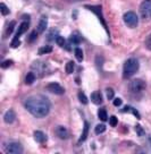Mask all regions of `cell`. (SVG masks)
I'll use <instances>...</instances> for the list:
<instances>
[{"label":"cell","mask_w":151,"mask_h":154,"mask_svg":"<svg viewBox=\"0 0 151 154\" xmlns=\"http://www.w3.org/2000/svg\"><path fill=\"white\" fill-rule=\"evenodd\" d=\"M24 105L25 109L35 118H44L46 116H48L51 109V103L49 99L41 94L28 96L25 100Z\"/></svg>","instance_id":"1"},{"label":"cell","mask_w":151,"mask_h":154,"mask_svg":"<svg viewBox=\"0 0 151 154\" xmlns=\"http://www.w3.org/2000/svg\"><path fill=\"white\" fill-rule=\"evenodd\" d=\"M140 68V64L135 58H130L125 61L123 67V77L126 79V78H131L132 76H134L137 73Z\"/></svg>","instance_id":"2"},{"label":"cell","mask_w":151,"mask_h":154,"mask_svg":"<svg viewBox=\"0 0 151 154\" xmlns=\"http://www.w3.org/2000/svg\"><path fill=\"white\" fill-rule=\"evenodd\" d=\"M3 151L7 154H22L24 150L21 143L16 141H10L3 145Z\"/></svg>","instance_id":"3"},{"label":"cell","mask_w":151,"mask_h":154,"mask_svg":"<svg viewBox=\"0 0 151 154\" xmlns=\"http://www.w3.org/2000/svg\"><path fill=\"white\" fill-rule=\"evenodd\" d=\"M128 89L132 93L134 94H139L141 92L145 90V82L141 78H137V79H133L132 82H130L128 84Z\"/></svg>","instance_id":"4"},{"label":"cell","mask_w":151,"mask_h":154,"mask_svg":"<svg viewBox=\"0 0 151 154\" xmlns=\"http://www.w3.org/2000/svg\"><path fill=\"white\" fill-rule=\"evenodd\" d=\"M123 19H124V23L128 26V27H131V28L137 27V24H139V17H137V15L134 12H127V13H125L123 16Z\"/></svg>","instance_id":"5"},{"label":"cell","mask_w":151,"mask_h":154,"mask_svg":"<svg viewBox=\"0 0 151 154\" xmlns=\"http://www.w3.org/2000/svg\"><path fill=\"white\" fill-rule=\"evenodd\" d=\"M140 15L143 19H151V0H143L141 2Z\"/></svg>","instance_id":"6"},{"label":"cell","mask_w":151,"mask_h":154,"mask_svg":"<svg viewBox=\"0 0 151 154\" xmlns=\"http://www.w3.org/2000/svg\"><path fill=\"white\" fill-rule=\"evenodd\" d=\"M85 8H88L90 12H92V13H94L99 17V21L101 22V24L103 25L105 27V30L107 31V33H109V31H108V26L106 24V22H105V19H103V16H102V9H101V6H85Z\"/></svg>","instance_id":"7"},{"label":"cell","mask_w":151,"mask_h":154,"mask_svg":"<svg viewBox=\"0 0 151 154\" xmlns=\"http://www.w3.org/2000/svg\"><path fill=\"white\" fill-rule=\"evenodd\" d=\"M47 91H49L50 93L52 94H56V95H63L65 93V90L61 85H59L58 83H50L47 85Z\"/></svg>","instance_id":"8"},{"label":"cell","mask_w":151,"mask_h":154,"mask_svg":"<svg viewBox=\"0 0 151 154\" xmlns=\"http://www.w3.org/2000/svg\"><path fill=\"white\" fill-rule=\"evenodd\" d=\"M56 135L58 136V138L60 140H67L69 137V131L68 129L66 128L65 126H57L55 129Z\"/></svg>","instance_id":"9"},{"label":"cell","mask_w":151,"mask_h":154,"mask_svg":"<svg viewBox=\"0 0 151 154\" xmlns=\"http://www.w3.org/2000/svg\"><path fill=\"white\" fill-rule=\"evenodd\" d=\"M3 120L6 124H13L15 120H16V113L13 109H9L5 116H3Z\"/></svg>","instance_id":"10"},{"label":"cell","mask_w":151,"mask_h":154,"mask_svg":"<svg viewBox=\"0 0 151 154\" xmlns=\"http://www.w3.org/2000/svg\"><path fill=\"white\" fill-rule=\"evenodd\" d=\"M47 26H48V18H47L46 16H42L41 19H40V22H39V24H38V27H37L38 33H39V34L43 33V32L46 31Z\"/></svg>","instance_id":"11"},{"label":"cell","mask_w":151,"mask_h":154,"mask_svg":"<svg viewBox=\"0 0 151 154\" xmlns=\"http://www.w3.org/2000/svg\"><path fill=\"white\" fill-rule=\"evenodd\" d=\"M91 101L94 104H97V105L102 103V95H101V93L99 91H96V92H93L91 94Z\"/></svg>","instance_id":"12"},{"label":"cell","mask_w":151,"mask_h":154,"mask_svg":"<svg viewBox=\"0 0 151 154\" xmlns=\"http://www.w3.org/2000/svg\"><path fill=\"white\" fill-rule=\"evenodd\" d=\"M34 140L38 143H44L47 141V135L44 133H42L41 130H35L34 131Z\"/></svg>","instance_id":"13"},{"label":"cell","mask_w":151,"mask_h":154,"mask_svg":"<svg viewBox=\"0 0 151 154\" xmlns=\"http://www.w3.org/2000/svg\"><path fill=\"white\" fill-rule=\"evenodd\" d=\"M89 122L88 121H85L84 122V128H83V131H82V135H81V137H80V140H79V144H81L82 142H84L86 138H88V135H89Z\"/></svg>","instance_id":"14"},{"label":"cell","mask_w":151,"mask_h":154,"mask_svg":"<svg viewBox=\"0 0 151 154\" xmlns=\"http://www.w3.org/2000/svg\"><path fill=\"white\" fill-rule=\"evenodd\" d=\"M28 22H23L21 25L18 26V30H17V32H16V36H21L22 34H24L26 31H28Z\"/></svg>","instance_id":"15"},{"label":"cell","mask_w":151,"mask_h":154,"mask_svg":"<svg viewBox=\"0 0 151 154\" xmlns=\"http://www.w3.org/2000/svg\"><path fill=\"white\" fill-rule=\"evenodd\" d=\"M34 82H35V74L32 73V72L28 73V75L25 77V84L26 85H32Z\"/></svg>","instance_id":"16"},{"label":"cell","mask_w":151,"mask_h":154,"mask_svg":"<svg viewBox=\"0 0 151 154\" xmlns=\"http://www.w3.org/2000/svg\"><path fill=\"white\" fill-rule=\"evenodd\" d=\"M98 117H99V119L101 120V121H107L108 120V115H107V111H106V109H99V111H98Z\"/></svg>","instance_id":"17"},{"label":"cell","mask_w":151,"mask_h":154,"mask_svg":"<svg viewBox=\"0 0 151 154\" xmlns=\"http://www.w3.org/2000/svg\"><path fill=\"white\" fill-rule=\"evenodd\" d=\"M69 43H70V44H74V45L80 44V43H81V38H80L77 34H72V35L69 36Z\"/></svg>","instance_id":"18"},{"label":"cell","mask_w":151,"mask_h":154,"mask_svg":"<svg viewBox=\"0 0 151 154\" xmlns=\"http://www.w3.org/2000/svg\"><path fill=\"white\" fill-rule=\"evenodd\" d=\"M128 111H130V112H132L133 115L137 117V119H141V116H140V113L137 112V111L135 110V109H134V108H132V107H128V105H126V107H125V108L123 109V112H128Z\"/></svg>","instance_id":"19"},{"label":"cell","mask_w":151,"mask_h":154,"mask_svg":"<svg viewBox=\"0 0 151 154\" xmlns=\"http://www.w3.org/2000/svg\"><path fill=\"white\" fill-rule=\"evenodd\" d=\"M50 52H52V47L51 45H44V47H42V48L39 49V54L40 56H42V54H48Z\"/></svg>","instance_id":"20"},{"label":"cell","mask_w":151,"mask_h":154,"mask_svg":"<svg viewBox=\"0 0 151 154\" xmlns=\"http://www.w3.org/2000/svg\"><path fill=\"white\" fill-rule=\"evenodd\" d=\"M15 26H16V22H15V21H13V22L9 23V25H8L7 30H6V36H8V35H10V34L13 33Z\"/></svg>","instance_id":"21"},{"label":"cell","mask_w":151,"mask_h":154,"mask_svg":"<svg viewBox=\"0 0 151 154\" xmlns=\"http://www.w3.org/2000/svg\"><path fill=\"white\" fill-rule=\"evenodd\" d=\"M74 68H75V65L73 61H68L67 64H66V67H65V69H66V73L67 74H73V72H74Z\"/></svg>","instance_id":"22"},{"label":"cell","mask_w":151,"mask_h":154,"mask_svg":"<svg viewBox=\"0 0 151 154\" xmlns=\"http://www.w3.org/2000/svg\"><path fill=\"white\" fill-rule=\"evenodd\" d=\"M94 131H96L97 135H99V134H102V133H105V131H106V126H105L103 124H99V125H97V126H96Z\"/></svg>","instance_id":"23"},{"label":"cell","mask_w":151,"mask_h":154,"mask_svg":"<svg viewBox=\"0 0 151 154\" xmlns=\"http://www.w3.org/2000/svg\"><path fill=\"white\" fill-rule=\"evenodd\" d=\"M0 12H1V14H2L3 16H7V15L9 14V8H8L3 2H1V3H0Z\"/></svg>","instance_id":"24"},{"label":"cell","mask_w":151,"mask_h":154,"mask_svg":"<svg viewBox=\"0 0 151 154\" xmlns=\"http://www.w3.org/2000/svg\"><path fill=\"white\" fill-rule=\"evenodd\" d=\"M75 57H76V59L81 63L83 60V51H82V49H80V48H76L75 49Z\"/></svg>","instance_id":"25"},{"label":"cell","mask_w":151,"mask_h":154,"mask_svg":"<svg viewBox=\"0 0 151 154\" xmlns=\"http://www.w3.org/2000/svg\"><path fill=\"white\" fill-rule=\"evenodd\" d=\"M56 43L59 45V47H61V48H64L65 45H66V41H65V38H63V36H57L56 38Z\"/></svg>","instance_id":"26"},{"label":"cell","mask_w":151,"mask_h":154,"mask_svg":"<svg viewBox=\"0 0 151 154\" xmlns=\"http://www.w3.org/2000/svg\"><path fill=\"white\" fill-rule=\"evenodd\" d=\"M79 100H80V102L82 104H88V98H86V95L83 92L79 93Z\"/></svg>","instance_id":"27"},{"label":"cell","mask_w":151,"mask_h":154,"mask_svg":"<svg viewBox=\"0 0 151 154\" xmlns=\"http://www.w3.org/2000/svg\"><path fill=\"white\" fill-rule=\"evenodd\" d=\"M109 124L111 127H116L117 126V124H118V119H117V117L116 116H111L109 118Z\"/></svg>","instance_id":"28"},{"label":"cell","mask_w":151,"mask_h":154,"mask_svg":"<svg viewBox=\"0 0 151 154\" xmlns=\"http://www.w3.org/2000/svg\"><path fill=\"white\" fill-rule=\"evenodd\" d=\"M10 45H12V48H17V47H19V45H21L19 38H18V36H15V38H13V41H12V43H10Z\"/></svg>","instance_id":"29"},{"label":"cell","mask_w":151,"mask_h":154,"mask_svg":"<svg viewBox=\"0 0 151 154\" xmlns=\"http://www.w3.org/2000/svg\"><path fill=\"white\" fill-rule=\"evenodd\" d=\"M106 93H107V99H108V100H112V99H114V96H115V91L112 90V89L108 87V89L106 90Z\"/></svg>","instance_id":"30"},{"label":"cell","mask_w":151,"mask_h":154,"mask_svg":"<svg viewBox=\"0 0 151 154\" xmlns=\"http://www.w3.org/2000/svg\"><path fill=\"white\" fill-rule=\"evenodd\" d=\"M144 45H145V48H147L148 50H150L151 51V34H149L148 38H145V41H144Z\"/></svg>","instance_id":"31"},{"label":"cell","mask_w":151,"mask_h":154,"mask_svg":"<svg viewBox=\"0 0 151 154\" xmlns=\"http://www.w3.org/2000/svg\"><path fill=\"white\" fill-rule=\"evenodd\" d=\"M13 65V60H5L2 64H1V68H3V69H6V68H8V67H10Z\"/></svg>","instance_id":"32"},{"label":"cell","mask_w":151,"mask_h":154,"mask_svg":"<svg viewBox=\"0 0 151 154\" xmlns=\"http://www.w3.org/2000/svg\"><path fill=\"white\" fill-rule=\"evenodd\" d=\"M135 131H137V134L139 136H143V135H144V130H143V128H142L140 125H137V126H135Z\"/></svg>","instance_id":"33"},{"label":"cell","mask_w":151,"mask_h":154,"mask_svg":"<svg viewBox=\"0 0 151 154\" xmlns=\"http://www.w3.org/2000/svg\"><path fill=\"white\" fill-rule=\"evenodd\" d=\"M38 34H39V33H38V31H33V32L31 33V35H30V38H28V41H30V42H33V41H34L35 38H38Z\"/></svg>","instance_id":"34"},{"label":"cell","mask_w":151,"mask_h":154,"mask_svg":"<svg viewBox=\"0 0 151 154\" xmlns=\"http://www.w3.org/2000/svg\"><path fill=\"white\" fill-rule=\"evenodd\" d=\"M122 103H123V100L119 99V98H116V99H114V101H112V104H114L115 107H121Z\"/></svg>","instance_id":"35"},{"label":"cell","mask_w":151,"mask_h":154,"mask_svg":"<svg viewBox=\"0 0 151 154\" xmlns=\"http://www.w3.org/2000/svg\"><path fill=\"white\" fill-rule=\"evenodd\" d=\"M67 2H80V1H82V0H66Z\"/></svg>","instance_id":"36"}]
</instances>
